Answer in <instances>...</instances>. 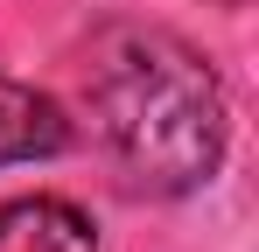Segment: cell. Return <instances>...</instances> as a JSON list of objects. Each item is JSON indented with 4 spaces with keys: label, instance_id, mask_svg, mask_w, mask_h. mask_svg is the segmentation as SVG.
<instances>
[{
    "label": "cell",
    "instance_id": "cell-1",
    "mask_svg": "<svg viewBox=\"0 0 259 252\" xmlns=\"http://www.w3.org/2000/svg\"><path fill=\"white\" fill-rule=\"evenodd\" d=\"M91 119L105 133L112 161L147 196H189L224 168L231 105L210 56H196L168 28H105L91 42Z\"/></svg>",
    "mask_w": 259,
    "mask_h": 252
},
{
    "label": "cell",
    "instance_id": "cell-4",
    "mask_svg": "<svg viewBox=\"0 0 259 252\" xmlns=\"http://www.w3.org/2000/svg\"><path fill=\"white\" fill-rule=\"evenodd\" d=\"M217 7H245V0H217Z\"/></svg>",
    "mask_w": 259,
    "mask_h": 252
},
{
    "label": "cell",
    "instance_id": "cell-3",
    "mask_svg": "<svg viewBox=\"0 0 259 252\" xmlns=\"http://www.w3.org/2000/svg\"><path fill=\"white\" fill-rule=\"evenodd\" d=\"M63 112H56V98H42L35 84L7 77L0 70V168L7 161H42L63 147Z\"/></svg>",
    "mask_w": 259,
    "mask_h": 252
},
{
    "label": "cell",
    "instance_id": "cell-2",
    "mask_svg": "<svg viewBox=\"0 0 259 252\" xmlns=\"http://www.w3.org/2000/svg\"><path fill=\"white\" fill-rule=\"evenodd\" d=\"M0 252H98V224L63 196L0 203Z\"/></svg>",
    "mask_w": 259,
    "mask_h": 252
}]
</instances>
